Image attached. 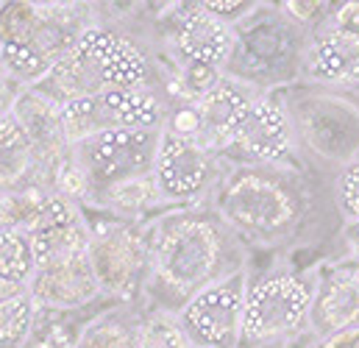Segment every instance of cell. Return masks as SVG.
<instances>
[{"instance_id":"4316f807","label":"cell","mask_w":359,"mask_h":348,"mask_svg":"<svg viewBox=\"0 0 359 348\" xmlns=\"http://www.w3.org/2000/svg\"><path fill=\"white\" fill-rule=\"evenodd\" d=\"M351 243H354V248L359 251V223H351Z\"/></svg>"},{"instance_id":"7c38bea8","label":"cell","mask_w":359,"mask_h":348,"mask_svg":"<svg viewBox=\"0 0 359 348\" xmlns=\"http://www.w3.org/2000/svg\"><path fill=\"white\" fill-rule=\"evenodd\" d=\"M170 39L181 62L223 70L234 53L237 34L234 25L215 17L203 3H189L173 11Z\"/></svg>"},{"instance_id":"277c9868","label":"cell","mask_w":359,"mask_h":348,"mask_svg":"<svg viewBox=\"0 0 359 348\" xmlns=\"http://www.w3.org/2000/svg\"><path fill=\"white\" fill-rule=\"evenodd\" d=\"M318 284L298 270L273 267L248 281L245 315H243V343L257 346L276 337L298 332L315 304Z\"/></svg>"},{"instance_id":"d6986e66","label":"cell","mask_w":359,"mask_h":348,"mask_svg":"<svg viewBox=\"0 0 359 348\" xmlns=\"http://www.w3.org/2000/svg\"><path fill=\"white\" fill-rule=\"evenodd\" d=\"M140 323L142 318H131L120 309L100 312L79 329L73 348H140Z\"/></svg>"},{"instance_id":"7a4b0ae2","label":"cell","mask_w":359,"mask_h":348,"mask_svg":"<svg viewBox=\"0 0 359 348\" xmlns=\"http://www.w3.org/2000/svg\"><path fill=\"white\" fill-rule=\"evenodd\" d=\"M151 84V62L142 45L106 22H90L79 36L73 53L62 59L50 76L39 84L42 95L56 103H70L79 98H90L111 89L148 87Z\"/></svg>"},{"instance_id":"5bb4252c","label":"cell","mask_w":359,"mask_h":348,"mask_svg":"<svg viewBox=\"0 0 359 348\" xmlns=\"http://www.w3.org/2000/svg\"><path fill=\"white\" fill-rule=\"evenodd\" d=\"M28 293L34 295L36 307L45 312H76L103 298L90 257L36 270L28 284Z\"/></svg>"},{"instance_id":"e0dca14e","label":"cell","mask_w":359,"mask_h":348,"mask_svg":"<svg viewBox=\"0 0 359 348\" xmlns=\"http://www.w3.org/2000/svg\"><path fill=\"white\" fill-rule=\"evenodd\" d=\"M309 323L315 332L329 340L351 326H359V276L332 273L318 284Z\"/></svg>"},{"instance_id":"6da1fadb","label":"cell","mask_w":359,"mask_h":348,"mask_svg":"<svg viewBox=\"0 0 359 348\" xmlns=\"http://www.w3.org/2000/svg\"><path fill=\"white\" fill-rule=\"evenodd\" d=\"M148 237V281L145 290L162 312H179L203 287L243 267L237 234L217 212L179 209L162 215Z\"/></svg>"},{"instance_id":"2e32d148","label":"cell","mask_w":359,"mask_h":348,"mask_svg":"<svg viewBox=\"0 0 359 348\" xmlns=\"http://www.w3.org/2000/svg\"><path fill=\"white\" fill-rule=\"evenodd\" d=\"M304 73L318 84H346L359 79V36L318 28L304 51Z\"/></svg>"},{"instance_id":"30bf717a","label":"cell","mask_w":359,"mask_h":348,"mask_svg":"<svg viewBox=\"0 0 359 348\" xmlns=\"http://www.w3.org/2000/svg\"><path fill=\"white\" fill-rule=\"evenodd\" d=\"M217 178V156L192 137L162 128L154 181L165 203H189L201 198Z\"/></svg>"},{"instance_id":"52a82bcc","label":"cell","mask_w":359,"mask_h":348,"mask_svg":"<svg viewBox=\"0 0 359 348\" xmlns=\"http://www.w3.org/2000/svg\"><path fill=\"white\" fill-rule=\"evenodd\" d=\"M168 103L151 87L111 89L62 103V126L70 145L109 128H165Z\"/></svg>"},{"instance_id":"cb8c5ba5","label":"cell","mask_w":359,"mask_h":348,"mask_svg":"<svg viewBox=\"0 0 359 348\" xmlns=\"http://www.w3.org/2000/svg\"><path fill=\"white\" fill-rule=\"evenodd\" d=\"M332 28L348 36H359V3H343L332 11Z\"/></svg>"},{"instance_id":"3957f363","label":"cell","mask_w":359,"mask_h":348,"mask_svg":"<svg viewBox=\"0 0 359 348\" xmlns=\"http://www.w3.org/2000/svg\"><path fill=\"white\" fill-rule=\"evenodd\" d=\"M215 212L234 234L270 240L298 220L301 201L278 168L240 165L223 178Z\"/></svg>"},{"instance_id":"d4e9b609","label":"cell","mask_w":359,"mask_h":348,"mask_svg":"<svg viewBox=\"0 0 359 348\" xmlns=\"http://www.w3.org/2000/svg\"><path fill=\"white\" fill-rule=\"evenodd\" d=\"M326 11H329L326 3H287V14L295 17L298 22H312Z\"/></svg>"},{"instance_id":"5b68a950","label":"cell","mask_w":359,"mask_h":348,"mask_svg":"<svg viewBox=\"0 0 359 348\" xmlns=\"http://www.w3.org/2000/svg\"><path fill=\"white\" fill-rule=\"evenodd\" d=\"M159 140L162 128H109L70 145L73 165L90 184V203L117 184L154 175Z\"/></svg>"},{"instance_id":"8992f818","label":"cell","mask_w":359,"mask_h":348,"mask_svg":"<svg viewBox=\"0 0 359 348\" xmlns=\"http://www.w3.org/2000/svg\"><path fill=\"white\" fill-rule=\"evenodd\" d=\"M90 265L103 298L131 304L148 281V237L140 223L106 215L90 220Z\"/></svg>"},{"instance_id":"7402d4cb","label":"cell","mask_w":359,"mask_h":348,"mask_svg":"<svg viewBox=\"0 0 359 348\" xmlns=\"http://www.w3.org/2000/svg\"><path fill=\"white\" fill-rule=\"evenodd\" d=\"M140 348H192L173 312H156L140 323Z\"/></svg>"},{"instance_id":"4fadbf2b","label":"cell","mask_w":359,"mask_h":348,"mask_svg":"<svg viewBox=\"0 0 359 348\" xmlns=\"http://www.w3.org/2000/svg\"><path fill=\"white\" fill-rule=\"evenodd\" d=\"M254 92L237 79H223L206 98L192 103L201 117L198 142L206 145L215 156L229 154L234 148V140L240 134V126L254 103Z\"/></svg>"},{"instance_id":"8fae6325","label":"cell","mask_w":359,"mask_h":348,"mask_svg":"<svg viewBox=\"0 0 359 348\" xmlns=\"http://www.w3.org/2000/svg\"><path fill=\"white\" fill-rule=\"evenodd\" d=\"M295 142L298 137L287 106L270 95H257L229 154H237L243 165L281 168L292 162Z\"/></svg>"},{"instance_id":"ac0fdd59","label":"cell","mask_w":359,"mask_h":348,"mask_svg":"<svg viewBox=\"0 0 359 348\" xmlns=\"http://www.w3.org/2000/svg\"><path fill=\"white\" fill-rule=\"evenodd\" d=\"M31 251L36 270L67 265V262L90 257V220L87 215L62 226H50L31 234Z\"/></svg>"},{"instance_id":"44dd1931","label":"cell","mask_w":359,"mask_h":348,"mask_svg":"<svg viewBox=\"0 0 359 348\" xmlns=\"http://www.w3.org/2000/svg\"><path fill=\"white\" fill-rule=\"evenodd\" d=\"M34 273H36V262L31 251V237L20 229L0 226V276L28 287Z\"/></svg>"},{"instance_id":"603a6c76","label":"cell","mask_w":359,"mask_h":348,"mask_svg":"<svg viewBox=\"0 0 359 348\" xmlns=\"http://www.w3.org/2000/svg\"><path fill=\"white\" fill-rule=\"evenodd\" d=\"M334 201L348 223H359V156L340 168L334 178Z\"/></svg>"},{"instance_id":"484cf974","label":"cell","mask_w":359,"mask_h":348,"mask_svg":"<svg viewBox=\"0 0 359 348\" xmlns=\"http://www.w3.org/2000/svg\"><path fill=\"white\" fill-rule=\"evenodd\" d=\"M28 287H22V284H17V281H8V279H3L0 276V304L3 301H8V298H14V295H20V293H25Z\"/></svg>"},{"instance_id":"ba28073f","label":"cell","mask_w":359,"mask_h":348,"mask_svg":"<svg viewBox=\"0 0 359 348\" xmlns=\"http://www.w3.org/2000/svg\"><path fill=\"white\" fill-rule=\"evenodd\" d=\"M248 281V270L240 267L231 276L195 293L176 312L192 348H237L243 343Z\"/></svg>"},{"instance_id":"ffe728a7","label":"cell","mask_w":359,"mask_h":348,"mask_svg":"<svg viewBox=\"0 0 359 348\" xmlns=\"http://www.w3.org/2000/svg\"><path fill=\"white\" fill-rule=\"evenodd\" d=\"M39 307L25 290L0 304V348H25L36 326Z\"/></svg>"},{"instance_id":"9c48e42d","label":"cell","mask_w":359,"mask_h":348,"mask_svg":"<svg viewBox=\"0 0 359 348\" xmlns=\"http://www.w3.org/2000/svg\"><path fill=\"white\" fill-rule=\"evenodd\" d=\"M295 137L323 162L348 165L359 156V106L340 95L306 98L290 112Z\"/></svg>"},{"instance_id":"9a60e30c","label":"cell","mask_w":359,"mask_h":348,"mask_svg":"<svg viewBox=\"0 0 359 348\" xmlns=\"http://www.w3.org/2000/svg\"><path fill=\"white\" fill-rule=\"evenodd\" d=\"M50 189L48 170L25 126L11 114L0 112V192Z\"/></svg>"}]
</instances>
